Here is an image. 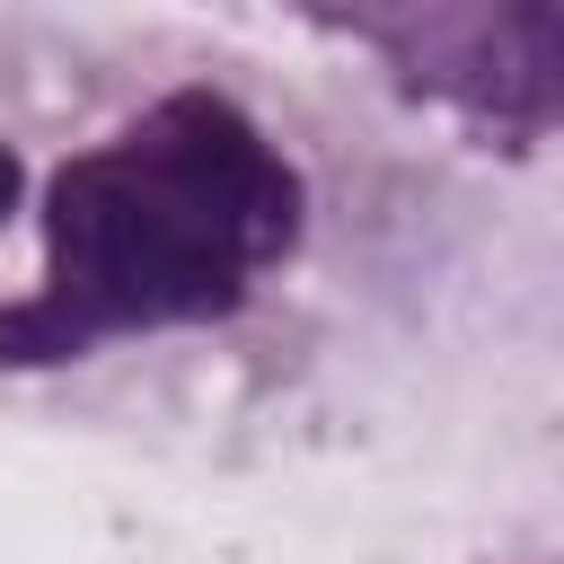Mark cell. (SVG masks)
I'll use <instances>...</instances> for the list:
<instances>
[{
    "instance_id": "obj_3",
    "label": "cell",
    "mask_w": 564,
    "mask_h": 564,
    "mask_svg": "<svg viewBox=\"0 0 564 564\" xmlns=\"http://www.w3.org/2000/svg\"><path fill=\"white\" fill-rule=\"evenodd\" d=\"M18 176H26V167H18V150L0 141V229H9V212H18Z\"/></svg>"
},
{
    "instance_id": "obj_2",
    "label": "cell",
    "mask_w": 564,
    "mask_h": 564,
    "mask_svg": "<svg viewBox=\"0 0 564 564\" xmlns=\"http://www.w3.org/2000/svg\"><path fill=\"white\" fill-rule=\"evenodd\" d=\"M370 35H388V44H405L414 53V70H432L441 88H458V97H546L555 106V88H564V70H546V62H494V53H467V44H449L441 26H370Z\"/></svg>"
},
{
    "instance_id": "obj_1",
    "label": "cell",
    "mask_w": 564,
    "mask_h": 564,
    "mask_svg": "<svg viewBox=\"0 0 564 564\" xmlns=\"http://www.w3.org/2000/svg\"><path fill=\"white\" fill-rule=\"evenodd\" d=\"M300 238V176L247 106L176 88L44 185V273L0 308V361L44 370L115 335L229 317Z\"/></svg>"
}]
</instances>
